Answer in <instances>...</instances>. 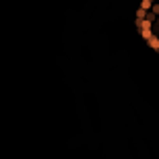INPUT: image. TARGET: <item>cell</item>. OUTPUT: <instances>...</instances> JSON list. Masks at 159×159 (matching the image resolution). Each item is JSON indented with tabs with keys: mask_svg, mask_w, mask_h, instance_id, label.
I'll return each mask as SVG.
<instances>
[{
	"mask_svg": "<svg viewBox=\"0 0 159 159\" xmlns=\"http://www.w3.org/2000/svg\"><path fill=\"white\" fill-rule=\"evenodd\" d=\"M136 25L143 39L159 52V0H143L136 15Z\"/></svg>",
	"mask_w": 159,
	"mask_h": 159,
	"instance_id": "obj_1",
	"label": "cell"
}]
</instances>
